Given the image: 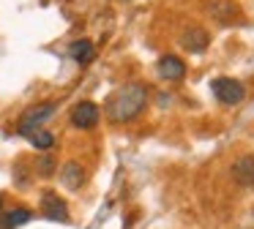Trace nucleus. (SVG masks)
<instances>
[{
    "label": "nucleus",
    "instance_id": "nucleus-12",
    "mask_svg": "<svg viewBox=\"0 0 254 229\" xmlns=\"http://www.w3.org/2000/svg\"><path fill=\"white\" fill-rule=\"evenodd\" d=\"M30 218H33V213H30L28 207H14V210L3 213L0 221H3V227H6V229H17V227H22V224H28Z\"/></svg>",
    "mask_w": 254,
    "mask_h": 229
},
{
    "label": "nucleus",
    "instance_id": "nucleus-13",
    "mask_svg": "<svg viewBox=\"0 0 254 229\" xmlns=\"http://www.w3.org/2000/svg\"><path fill=\"white\" fill-rule=\"evenodd\" d=\"M36 169H39V174H44V177L55 174V158H52L50 153H41L39 161H36Z\"/></svg>",
    "mask_w": 254,
    "mask_h": 229
},
{
    "label": "nucleus",
    "instance_id": "nucleus-9",
    "mask_svg": "<svg viewBox=\"0 0 254 229\" xmlns=\"http://www.w3.org/2000/svg\"><path fill=\"white\" fill-rule=\"evenodd\" d=\"M181 44H183V49H189V52H205L208 44H210V36H208V30H202V27H189V30L183 33Z\"/></svg>",
    "mask_w": 254,
    "mask_h": 229
},
{
    "label": "nucleus",
    "instance_id": "nucleus-5",
    "mask_svg": "<svg viewBox=\"0 0 254 229\" xmlns=\"http://www.w3.org/2000/svg\"><path fill=\"white\" fill-rule=\"evenodd\" d=\"M58 104L52 101H44V104H36V107H30L28 112L22 114V120H19V128H36V125H41L44 120H50L52 114H55Z\"/></svg>",
    "mask_w": 254,
    "mask_h": 229
},
{
    "label": "nucleus",
    "instance_id": "nucleus-2",
    "mask_svg": "<svg viewBox=\"0 0 254 229\" xmlns=\"http://www.w3.org/2000/svg\"><path fill=\"white\" fill-rule=\"evenodd\" d=\"M210 87H213V96L219 98L221 104H227V107H235V104H241L243 98H246V87H243L238 79H230V76L213 79Z\"/></svg>",
    "mask_w": 254,
    "mask_h": 229
},
{
    "label": "nucleus",
    "instance_id": "nucleus-15",
    "mask_svg": "<svg viewBox=\"0 0 254 229\" xmlns=\"http://www.w3.org/2000/svg\"><path fill=\"white\" fill-rule=\"evenodd\" d=\"M0 229H6V227H3V221H0Z\"/></svg>",
    "mask_w": 254,
    "mask_h": 229
},
{
    "label": "nucleus",
    "instance_id": "nucleus-7",
    "mask_svg": "<svg viewBox=\"0 0 254 229\" xmlns=\"http://www.w3.org/2000/svg\"><path fill=\"white\" fill-rule=\"evenodd\" d=\"M183 74H186V63H183L181 57H175V55H164V57L159 60V76L167 82H178L183 79Z\"/></svg>",
    "mask_w": 254,
    "mask_h": 229
},
{
    "label": "nucleus",
    "instance_id": "nucleus-8",
    "mask_svg": "<svg viewBox=\"0 0 254 229\" xmlns=\"http://www.w3.org/2000/svg\"><path fill=\"white\" fill-rule=\"evenodd\" d=\"M61 183L66 185L68 191H79V188H82V183H85V169H82V164H77V161L63 164V169H61Z\"/></svg>",
    "mask_w": 254,
    "mask_h": 229
},
{
    "label": "nucleus",
    "instance_id": "nucleus-6",
    "mask_svg": "<svg viewBox=\"0 0 254 229\" xmlns=\"http://www.w3.org/2000/svg\"><path fill=\"white\" fill-rule=\"evenodd\" d=\"M230 174L238 185L243 188H254V156H243L230 167Z\"/></svg>",
    "mask_w": 254,
    "mask_h": 229
},
{
    "label": "nucleus",
    "instance_id": "nucleus-3",
    "mask_svg": "<svg viewBox=\"0 0 254 229\" xmlns=\"http://www.w3.org/2000/svg\"><path fill=\"white\" fill-rule=\"evenodd\" d=\"M99 117H101V109H99V104H93V101H79L77 107L71 109V125L74 128L90 131V128H96Z\"/></svg>",
    "mask_w": 254,
    "mask_h": 229
},
{
    "label": "nucleus",
    "instance_id": "nucleus-4",
    "mask_svg": "<svg viewBox=\"0 0 254 229\" xmlns=\"http://www.w3.org/2000/svg\"><path fill=\"white\" fill-rule=\"evenodd\" d=\"M41 216L50 218V221L66 224L68 221V205L55 194V191H44V194H41Z\"/></svg>",
    "mask_w": 254,
    "mask_h": 229
},
{
    "label": "nucleus",
    "instance_id": "nucleus-10",
    "mask_svg": "<svg viewBox=\"0 0 254 229\" xmlns=\"http://www.w3.org/2000/svg\"><path fill=\"white\" fill-rule=\"evenodd\" d=\"M19 134H22L36 150H50V147L55 145V134L47 131V128H41V125H36V128H19Z\"/></svg>",
    "mask_w": 254,
    "mask_h": 229
},
{
    "label": "nucleus",
    "instance_id": "nucleus-1",
    "mask_svg": "<svg viewBox=\"0 0 254 229\" xmlns=\"http://www.w3.org/2000/svg\"><path fill=\"white\" fill-rule=\"evenodd\" d=\"M145 104H148V87L142 82H128V85L118 87L115 93H110L104 112L112 123H128L142 112Z\"/></svg>",
    "mask_w": 254,
    "mask_h": 229
},
{
    "label": "nucleus",
    "instance_id": "nucleus-11",
    "mask_svg": "<svg viewBox=\"0 0 254 229\" xmlns=\"http://www.w3.org/2000/svg\"><path fill=\"white\" fill-rule=\"evenodd\" d=\"M68 55H71V57L77 60L79 65H88V63H93V57H96L93 41H88V38H79V41H74L71 47H68Z\"/></svg>",
    "mask_w": 254,
    "mask_h": 229
},
{
    "label": "nucleus",
    "instance_id": "nucleus-14",
    "mask_svg": "<svg viewBox=\"0 0 254 229\" xmlns=\"http://www.w3.org/2000/svg\"><path fill=\"white\" fill-rule=\"evenodd\" d=\"M0 216H3V196H0Z\"/></svg>",
    "mask_w": 254,
    "mask_h": 229
}]
</instances>
